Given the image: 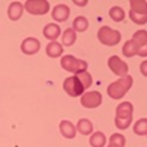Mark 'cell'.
<instances>
[{
  "label": "cell",
  "instance_id": "e0dca14e",
  "mask_svg": "<svg viewBox=\"0 0 147 147\" xmlns=\"http://www.w3.org/2000/svg\"><path fill=\"white\" fill-rule=\"evenodd\" d=\"M88 26H89V22H88V20H86L84 16H79V17H76L75 20H74V22H72V30L75 31H79V32H84V31L88 28Z\"/></svg>",
  "mask_w": 147,
  "mask_h": 147
},
{
  "label": "cell",
  "instance_id": "d6986e66",
  "mask_svg": "<svg viewBox=\"0 0 147 147\" xmlns=\"http://www.w3.org/2000/svg\"><path fill=\"white\" fill-rule=\"evenodd\" d=\"M106 136L103 134L102 132H96L92 134L90 140H89V142H90V146L92 147H105L106 145Z\"/></svg>",
  "mask_w": 147,
  "mask_h": 147
},
{
  "label": "cell",
  "instance_id": "4fadbf2b",
  "mask_svg": "<svg viewBox=\"0 0 147 147\" xmlns=\"http://www.w3.org/2000/svg\"><path fill=\"white\" fill-rule=\"evenodd\" d=\"M23 13V4L20 1H13L8 7V17L12 21H18L22 17Z\"/></svg>",
  "mask_w": 147,
  "mask_h": 147
},
{
  "label": "cell",
  "instance_id": "44dd1931",
  "mask_svg": "<svg viewBox=\"0 0 147 147\" xmlns=\"http://www.w3.org/2000/svg\"><path fill=\"white\" fill-rule=\"evenodd\" d=\"M109 14H110V17H111V20L114 21V22H121V21L125 18L124 9H123L121 7H119V5L112 7L111 9H110Z\"/></svg>",
  "mask_w": 147,
  "mask_h": 147
},
{
  "label": "cell",
  "instance_id": "3957f363",
  "mask_svg": "<svg viewBox=\"0 0 147 147\" xmlns=\"http://www.w3.org/2000/svg\"><path fill=\"white\" fill-rule=\"evenodd\" d=\"M61 66L63 70L72 72L74 75H79L81 72H85L88 69V63L83 59H79L71 54H66L61 58Z\"/></svg>",
  "mask_w": 147,
  "mask_h": 147
},
{
  "label": "cell",
  "instance_id": "83f0119b",
  "mask_svg": "<svg viewBox=\"0 0 147 147\" xmlns=\"http://www.w3.org/2000/svg\"><path fill=\"white\" fill-rule=\"evenodd\" d=\"M74 4H75V5H79V7H85V5L88 4V1H86V0H84V1H79V0H75V1H74Z\"/></svg>",
  "mask_w": 147,
  "mask_h": 147
},
{
  "label": "cell",
  "instance_id": "484cf974",
  "mask_svg": "<svg viewBox=\"0 0 147 147\" xmlns=\"http://www.w3.org/2000/svg\"><path fill=\"white\" fill-rule=\"evenodd\" d=\"M78 78H79V80L81 81V84H83L84 89H88L89 86L92 85V83H93V79H92V75H90V74H89L88 71L79 74Z\"/></svg>",
  "mask_w": 147,
  "mask_h": 147
},
{
  "label": "cell",
  "instance_id": "5b68a950",
  "mask_svg": "<svg viewBox=\"0 0 147 147\" xmlns=\"http://www.w3.org/2000/svg\"><path fill=\"white\" fill-rule=\"evenodd\" d=\"M63 89L70 97H79L83 96V93L85 92L81 81L79 80L78 75L70 76V78L65 79L63 81Z\"/></svg>",
  "mask_w": 147,
  "mask_h": 147
},
{
  "label": "cell",
  "instance_id": "7402d4cb",
  "mask_svg": "<svg viewBox=\"0 0 147 147\" xmlns=\"http://www.w3.org/2000/svg\"><path fill=\"white\" fill-rule=\"evenodd\" d=\"M133 40L140 45L141 49H147V32L146 30H138L133 35Z\"/></svg>",
  "mask_w": 147,
  "mask_h": 147
},
{
  "label": "cell",
  "instance_id": "7c38bea8",
  "mask_svg": "<svg viewBox=\"0 0 147 147\" xmlns=\"http://www.w3.org/2000/svg\"><path fill=\"white\" fill-rule=\"evenodd\" d=\"M59 132H61V134L65 138L72 140L76 136V128L69 120H62V121L59 123Z\"/></svg>",
  "mask_w": 147,
  "mask_h": 147
},
{
  "label": "cell",
  "instance_id": "9a60e30c",
  "mask_svg": "<svg viewBox=\"0 0 147 147\" xmlns=\"http://www.w3.org/2000/svg\"><path fill=\"white\" fill-rule=\"evenodd\" d=\"M45 52H47V56L51 57V58H58V57H61L62 53H63V48H62V45L59 43H57V41H51V43L47 45Z\"/></svg>",
  "mask_w": 147,
  "mask_h": 147
},
{
  "label": "cell",
  "instance_id": "4316f807",
  "mask_svg": "<svg viewBox=\"0 0 147 147\" xmlns=\"http://www.w3.org/2000/svg\"><path fill=\"white\" fill-rule=\"evenodd\" d=\"M146 67H147V61H143L142 65H141V71H142L143 76H147V71H146Z\"/></svg>",
  "mask_w": 147,
  "mask_h": 147
},
{
  "label": "cell",
  "instance_id": "cb8c5ba5",
  "mask_svg": "<svg viewBox=\"0 0 147 147\" xmlns=\"http://www.w3.org/2000/svg\"><path fill=\"white\" fill-rule=\"evenodd\" d=\"M134 133L137 136H146L147 134V119L142 117L134 125Z\"/></svg>",
  "mask_w": 147,
  "mask_h": 147
},
{
  "label": "cell",
  "instance_id": "7a4b0ae2",
  "mask_svg": "<svg viewBox=\"0 0 147 147\" xmlns=\"http://www.w3.org/2000/svg\"><path fill=\"white\" fill-rule=\"evenodd\" d=\"M133 119V105L130 102H121L116 107V115H115V125L117 129L124 130L129 128Z\"/></svg>",
  "mask_w": 147,
  "mask_h": 147
},
{
  "label": "cell",
  "instance_id": "5bb4252c",
  "mask_svg": "<svg viewBox=\"0 0 147 147\" xmlns=\"http://www.w3.org/2000/svg\"><path fill=\"white\" fill-rule=\"evenodd\" d=\"M43 34L47 39L52 41H56L61 35V27L56 23H48L45 27L43 28Z\"/></svg>",
  "mask_w": 147,
  "mask_h": 147
},
{
  "label": "cell",
  "instance_id": "603a6c76",
  "mask_svg": "<svg viewBox=\"0 0 147 147\" xmlns=\"http://www.w3.org/2000/svg\"><path fill=\"white\" fill-rule=\"evenodd\" d=\"M125 146V137L120 133H115L110 137L109 146L107 147H124Z\"/></svg>",
  "mask_w": 147,
  "mask_h": 147
},
{
  "label": "cell",
  "instance_id": "2e32d148",
  "mask_svg": "<svg viewBox=\"0 0 147 147\" xmlns=\"http://www.w3.org/2000/svg\"><path fill=\"white\" fill-rule=\"evenodd\" d=\"M76 132L81 133L83 136H89L93 133V124L88 119H80L76 124Z\"/></svg>",
  "mask_w": 147,
  "mask_h": 147
},
{
  "label": "cell",
  "instance_id": "277c9868",
  "mask_svg": "<svg viewBox=\"0 0 147 147\" xmlns=\"http://www.w3.org/2000/svg\"><path fill=\"white\" fill-rule=\"evenodd\" d=\"M97 38H98V40L101 41L103 45L115 47L121 40V34L117 30H114V28L109 27V26H102L98 30Z\"/></svg>",
  "mask_w": 147,
  "mask_h": 147
},
{
  "label": "cell",
  "instance_id": "30bf717a",
  "mask_svg": "<svg viewBox=\"0 0 147 147\" xmlns=\"http://www.w3.org/2000/svg\"><path fill=\"white\" fill-rule=\"evenodd\" d=\"M21 51L23 54H27V56L36 54L40 51V41L36 38H26L21 43Z\"/></svg>",
  "mask_w": 147,
  "mask_h": 147
},
{
  "label": "cell",
  "instance_id": "9c48e42d",
  "mask_svg": "<svg viewBox=\"0 0 147 147\" xmlns=\"http://www.w3.org/2000/svg\"><path fill=\"white\" fill-rule=\"evenodd\" d=\"M123 54H124L125 57H128V58H129V57H134L136 54H138V56H141V57H146L147 49H141L140 45H138L133 39H130V40H128L127 43L123 45Z\"/></svg>",
  "mask_w": 147,
  "mask_h": 147
},
{
  "label": "cell",
  "instance_id": "8fae6325",
  "mask_svg": "<svg viewBox=\"0 0 147 147\" xmlns=\"http://www.w3.org/2000/svg\"><path fill=\"white\" fill-rule=\"evenodd\" d=\"M69 16H70V8L66 4H58L52 10V17L57 22H65V21H67L69 20Z\"/></svg>",
  "mask_w": 147,
  "mask_h": 147
},
{
  "label": "cell",
  "instance_id": "ffe728a7",
  "mask_svg": "<svg viewBox=\"0 0 147 147\" xmlns=\"http://www.w3.org/2000/svg\"><path fill=\"white\" fill-rule=\"evenodd\" d=\"M130 10L140 14H147V4L145 0H130Z\"/></svg>",
  "mask_w": 147,
  "mask_h": 147
},
{
  "label": "cell",
  "instance_id": "ac0fdd59",
  "mask_svg": "<svg viewBox=\"0 0 147 147\" xmlns=\"http://www.w3.org/2000/svg\"><path fill=\"white\" fill-rule=\"evenodd\" d=\"M76 41V32L72 30L71 27L65 30V32L62 34V44L61 45H65V47H71L75 44Z\"/></svg>",
  "mask_w": 147,
  "mask_h": 147
},
{
  "label": "cell",
  "instance_id": "52a82bcc",
  "mask_svg": "<svg viewBox=\"0 0 147 147\" xmlns=\"http://www.w3.org/2000/svg\"><path fill=\"white\" fill-rule=\"evenodd\" d=\"M80 103L85 109H96L102 103V94L98 90L84 92L80 98Z\"/></svg>",
  "mask_w": 147,
  "mask_h": 147
},
{
  "label": "cell",
  "instance_id": "ba28073f",
  "mask_svg": "<svg viewBox=\"0 0 147 147\" xmlns=\"http://www.w3.org/2000/svg\"><path fill=\"white\" fill-rule=\"evenodd\" d=\"M107 65H109V69L111 70L115 75L121 76V78H123V76H125V75H128L129 66H128V65L125 63L121 58H119L117 56H111V57H110Z\"/></svg>",
  "mask_w": 147,
  "mask_h": 147
},
{
  "label": "cell",
  "instance_id": "d4e9b609",
  "mask_svg": "<svg viewBox=\"0 0 147 147\" xmlns=\"http://www.w3.org/2000/svg\"><path fill=\"white\" fill-rule=\"evenodd\" d=\"M129 17L137 25H145L147 22V14H140V13H136L133 10H129Z\"/></svg>",
  "mask_w": 147,
  "mask_h": 147
},
{
  "label": "cell",
  "instance_id": "6da1fadb",
  "mask_svg": "<svg viewBox=\"0 0 147 147\" xmlns=\"http://www.w3.org/2000/svg\"><path fill=\"white\" fill-rule=\"evenodd\" d=\"M132 85H133V78L130 75H125L107 86V94L112 99H121L129 92Z\"/></svg>",
  "mask_w": 147,
  "mask_h": 147
},
{
  "label": "cell",
  "instance_id": "8992f818",
  "mask_svg": "<svg viewBox=\"0 0 147 147\" xmlns=\"http://www.w3.org/2000/svg\"><path fill=\"white\" fill-rule=\"evenodd\" d=\"M49 3L47 0H27L23 5V9L27 10L30 14L43 16L49 12Z\"/></svg>",
  "mask_w": 147,
  "mask_h": 147
}]
</instances>
